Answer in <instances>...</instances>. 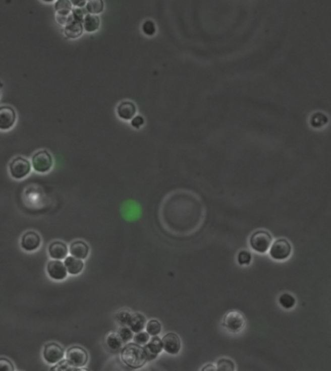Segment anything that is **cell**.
<instances>
[{
	"instance_id": "6da1fadb",
	"label": "cell",
	"mask_w": 331,
	"mask_h": 371,
	"mask_svg": "<svg viewBox=\"0 0 331 371\" xmlns=\"http://www.w3.org/2000/svg\"><path fill=\"white\" fill-rule=\"evenodd\" d=\"M121 359L131 368H140L148 361L144 348L136 343H128L121 349Z\"/></svg>"
},
{
	"instance_id": "7a4b0ae2",
	"label": "cell",
	"mask_w": 331,
	"mask_h": 371,
	"mask_svg": "<svg viewBox=\"0 0 331 371\" xmlns=\"http://www.w3.org/2000/svg\"><path fill=\"white\" fill-rule=\"evenodd\" d=\"M223 325L230 333L238 334L245 328L246 319L240 311L230 310L225 315Z\"/></svg>"
},
{
	"instance_id": "3957f363",
	"label": "cell",
	"mask_w": 331,
	"mask_h": 371,
	"mask_svg": "<svg viewBox=\"0 0 331 371\" xmlns=\"http://www.w3.org/2000/svg\"><path fill=\"white\" fill-rule=\"evenodd\" d=\"M269 254L274 260H286L292 254V245L290 241L286 238L276 239L273 243H271L269 248Z\"/></svg>"
},
{
	"instance_id": "277c9868",
	"label": "cell",
	"mask_w": 331,
	"mask_h": 371,
	"mask_svg": "<svg viewBox=\"0 0 331 371\" xmlns=\"http://www.w3.org/2000/svg\"><path fill=\"white\" fill-rule=\"evenodd\" d=\"M66 360L75 368L83 367L89 360L88 352L80 346L70 347L66 352Z\"/></svg>"
},
{
	"instance_id": "5b68a950",
	"label": "cell",
	"mask_w": 331,
	"mask_h": 371,
	"mask_svg": "<svg viewBox=\"0 0 331 371\" xmlns=\"http://www.w3.org/2000/svg\"><path fill=\"white\" fill-rule=\"evenodd\" d=\"M272 243V235L266 231H257L251 235L250 245L257 253H265Z\"/></svg>"
},
{
	"instance_id": "8992f818",
	"label": "cell",
	"mask_w": 331,
	"mask_h": 371,
	"mask_svg": "<svg viewBox=\"0 0 331 371\" xmlns=\"http://www.w3.org/2000/svg\"><path fill=\"white\" fill-rule=\"evenodd\" d=\"M52 158L47 150H40L32 157V167L38 173H46L51 170Z\"/></svg>"
},
{
	"instance_id": "52a82bcc",
	"label": "cell",
	"mask_w": 331,
	"mask_h": 371,
	"mask_svg": "<svg viewBox=\"0 0 331 371\" xmlns=\"http://www.w3.org/2000/svg\"><path fill=\"white\" fill-rule=\"evenodd\" d=\"M31 165L26 160V158L23 157H17L15 158L11 164H10V172L11 175L16 179H21L26 176L30 173Z\"/></svg>"
},
{
	"instance_id": "ba28073f",
	"label": "cell",
	"mask_w": 331,
	"mask_h": 371,
	"mask_svg": "<svg viewBox=\"0 0 331 371\" xmlns=\"http://www.w3.org/2000/svg\"><path fill=\"white\" fill-rule=\"evenodd\" d=\"M64 356V348L56 342L48 343L44 347L43 357H44V359L49 363H51V364L58 363L61 359H63Z\"/></svg>"
},
{
	"instance_id": "9c48e42d",
	"label": "cell",
	"mask_w": 331,
	"mask_h": 371,
	"mask_svg": "<svg viewBox=\"0 0 331 371\" xmlns=\"http://www.w3.org/2000/svg\"><path fill=\"white\" fill-rule=\"evenodd\" d=\"M162 347L166 353L170 355H177L181 350V339L178 334L174 333L166 334L162 339Z\"/></svg>"
},
{
	"instance_id": "30bf717a",
	"label": "cell",
	"mask_w": 331,
	"mask_h": 371,
	"mask_svg": "<svg viewBox=\"0 0 331 371\" xmlns=\"http://www.w3.org/2000/svg\"><path fill=\"white\" fill-rule=\"evenodd\" d=\"M144 348L145 354H146V358L147 360H153L157 358V356L162 352L163 347H162V341L159 337H157L156 335L153 336V338L151 340H149Z\"/></svg>"
},
{
	"instance_id": "8fae6325",
	"label": "cell",
	"mask_w": 331,
	"mask_h": 371,
	"mask_svg": "<svg viewBox=\"0 0 331 371\" xmlns=\"http://www.w3.org/2000/svg\"><path fill=\"white\" fill-rule=\"evenodd\" d=\"M16 121V111L12 107L1 106L0 107V129L8 130Z\"/></svg>"
},
{
	"instance_id": "7c38bea8",
	"label": "cell",
	"mask_w": 331,
	"mask_h": 371,
	"mask_svg": "<svg viewBox=\"0 0 331 371\" xmlns=\"http://www.w3.org/2000/svg\"><path fill=\"white\" fill-rule=\"evenodd\" d=\"M47 272L54 280H63L67 275V270L64 263L60 260L50 261L47 266Z\"/></svg>"
},
{
	"instance_id": "4fadbf2b",
	"label": "cell",
	"mask_w": 331,
	"mask_h": 371,
	"mask_svg": "<svg viewBox=\"0 0 331 371\" xmlns=\"http://www.w3.org/2000/svg\"><path fill=\"white\" fill-rule=\"evenodd\" d=\"M41 243V238L40 235L33 231L27 232L22 237V248H24L26 251H34L40 246Z\"/></svg>"
},
{
	"instance_id": "5bb4252c",
	"label": "cell",
	"mask_w": 331,
	"mask_h": 371,
	"mask_svg": "<svg viewBox=\"0 0 331 371\" xmlns=\"http://www.w3.org/2000/svg\"><path fill=\"white\" fill-rule=\"evenodd\" d=\"M136 106L134 103L130 102V101H124L122 102L119 106H118V109H117V112H118V115L122 118V119H125V120H130L132 119L135 114H136Z\"/></svg>"
},
{
	"instance_id": "9a60e30c",
	"label": "cell",
	"mask_w": 331,
	"mask_h": 371,
	"mask_svg": "<svg viewBox=\"0 0 331 371\" xmlns=\"http://www.w3.org/2000/svg\"><path fill=\"white\" fill-rule=\"evenodd\" d=\"M147 319L141 313H131L128 327L135 334L142 332L146 327Z\"/></svg>"
},
{
	"instance_id": "2e32d148",
	"label": "cell",
	"mask_w": 331,
	"mask_h": 371,
	"mask_svg": "<svg viewBox=\"0 0 331 371\" xmlns=\"http://www.w3.org/2000/svg\"><path fill=\"white\" fill-rule=\"evenodd\" d=\"M69 251L72 256L76 257L78 259H81V260L86 259L89 255V245L82 240H77L73 243H71Z\"/></svg>"
},
{
	"instance_id": "e0dca14e",
	"label": "cell",
	"mask_w": 331,
	"mask_h": 371,
	"mask_svg": "<svg viewBox=\"0 0 331 371\" xmlns=\"http://www.w3.org/2000/svg\"><path fill=\"white\" fill-rule=\"evenodd\" d=\"M49 254L54 260H63L68 254V248L62 241H54L49 246Z\"/></svg>"
},
{
	"instance_id": "ac0fdd59",
	"label": "cell",
	"mask_w": 331,
	"mask_h": 371,
	"mask_svg": "<svg viewBox=\"0 0 331 371\" xmlns=\"http://www.w3.org/2000/svg\"><path fill=\"white\" fill-rule=\"evenodd\" d=\"M83 30L84 28L82 23L72 19L70 20L69 23L64 25V34L66 35V37L71 39L80 37L83 34Z\"/></svg>"
},
{
	"instance_id": "d6986e66",
	"label": "cell",
	"mask_w": 331,
	"mask_h": 371,
	"mask_svg": "<svg viewBox=\"0 0 331 371\" xmlns=\"http://www.w3.org/2000/svg\"><path fill=\"white\" fill-rule=\"evenodd\" d=\"M64 266L67 270V272L72 274V275L79 274L84 269L83 261L81 259H78L74 256H70V257L66 256L65 261H64Z\"/></svg>"
},
{
	"instance_id": "ffe728a7",
	"label": "cell",
	"mask_w": 331,
	"mask_h": 371,
	"mask_svg": "<svg viewBox=\"0 0 331 371\" xmlns=\"http://www.w3.org/2000/svg\"><path fill=\"white\" fill-rule=\"evenodd\" d=\"M83 28L87 31V32H94L96 31L99 26H100V20L96 15H92V14H88L83 23Z\"/></svg>"
},
{
	"instance_id": "44dd1931",
	"label": "cell",
	"mask_w": 331,
	"mask_h": 371,
	"mask_svg": "<svg viewBox=\"0 0 331 371\" xmlns=\"http://www.w3.org/2000/svg\"><path fill=\"white\" fill-rule=\"evenodd\" d=\"M123 340L120 337V335L118 333L113 332L111 334H108L106 337V344L108 348L114 352H118L122 349L123 347Z\"/></svg>"
},
{
	"instance_id": "7402d4cb",
	"label": "cell",
	"mask_w": 331,
	"mask_h": 371,
	"mask_svg": "<svg viewBox=\"0 0 331 371\" xmlns=\"http://www.w3.org/2000/svg\"><path fill=\"white\" fill-rule=\"evenodd\" d=\"M56 14L69 15L72 11V4L69 0H58L54 4Z\"/></svg>"
},
{
	"instance_id": "603a6c76",
	"label": "cell",
	"mask_w": 331,
	"mask_h": 371,
	"mask_svg": "<svg viewBox=\"0 0 331 371\" xmlns=\"http://www.w3.org/2000/svg\"><path fill=\"white\" fill-rule=\"evenodd\" d=\"M86 9L89 14H100L104 10V2L103 0H88Z\"/></svg>"
},
{
	"instance_id": "cb8c5ba5",
	"label": "cell",
	"mask_w": 331,
	"mask_h": 371,
	"mask_svg": "<svg viewBox=\"0 0 331 371\" xmlns=\"http://www.w3.org/2000/svg\"><path fill=\"white\" fill-rule=\"evenodd\" d=\"M278 301H279L281 306L283 308H285V310H292L293 307H294V305L296 303L295 297H293V295L288 294V293L282 294L280 297H279Z\"/></svg>"
},
{
	"instance_id": "d4e9b609",
	"label": "cell",
	"mask_w": 331,
	"mask_h": 371,
	"mask_svg": "<svg viewBox=\"0 0 331 371\" xmlns=\"http://www.w3.org/2000/svg\"><path fill=\"white\" fill-rule=\"evenodd\" d=\"M327 121L328 119L325 114H323L322 112H316L312 115L310 123L314 128H320L327 123Z\"/></svg>"
},
{
	"instance_id": "484cf974",
	"label": "cell",
	"mask_w": 331,
	"mask_h": 371,
	"mask_svg": "<svg viewBox=\"0 0 331 371\" xmlns=\"http://www.w3.org/2000/svg\"><path fill=\"white\" fill-rule=\"evenodd\" d=\"M146 331L150 335L155 336L160 334L161 332V324L155 319H152L148 323H146Z\"/></svg>"
},
{
	"instance_id": "4316f807",
	"label": "cell",
	"mask_w": 331,
	"mask_h": 371,
	"mask_svg": "<svg viewBox=\"0 0 331 371\" xmlns=\"http://www.w3.org/2000/svg\"><path fill=\"white\" fill-rule=\"evenodd\" d=\"M216 370L233 371L235 370V364L232 360L229 359H219L216 363Z\"/></svg>"
},
{
	"instance_id": "83f0119b",
	"label": "cell",
	"mask_w": 331,
	"mask_h": 371,
	"mask_svg": "<svg viewBox=\"0 0 331 371\" xmlns=\"http://www.w3.org/2000/svg\"><path fill=\"white\" fill-rule=\"evenodd\" d=\"M130 316H131V312L129 310H120L116 314V321L118 322L121 326H128Z\"/></svg>"
},
{
	"instance_id": "f1b7e54d",
	"label": "cell",
	"mask_w": 331,
	"mask_h": 371,
	"mask_svg": "<svg viewBox=\"0 0 331 371\" xmlns=\"http://www.w3.org/2000/svg\"><path fill=\"white\" fill-rule=\"evenodd\" d=\"M89 13L87 11L86 8L84 7H76L75 9H72L71 11V19L78 21L80 23H83L85 17L88 15Z\"/></svg>"
},
{
	"instance_id": "f546056e",
	"label": "cell",
	"mask_w": 331,
	"mask_h": 371,
	"mask_svg": "<svg viewBox=\"0 0 331 371\" xmlns=\"http://www.w3.org/2000/svg\"><path fill=\"white\" fill-rule=\"evenodd\" d=\"M237 261L240 266H249L252 262V254L247 250H241L238 253Z\"/></svg>"
},
{
	"instance_id": "4dcf8cb0",
	"label": "cell",
	"mask_w": 331,
	"mask_h": 371,
	"mask_svg": "<svg viewBox=\"0 0 331 371\" xmlns=\"http://www.w3.org/2000/svg\"><path fill=\"white\" fill-rule=\"evenodd\" d=\"M118 334L122 338L123 342H128L133 338V332L128 328V326H122L120 330L118 331Z\"/></svg>"
},
{
	"instance_id": "1f68e13d",
	"label": "cell",
	"mask_w": 331,
	"mask_h": 371,
	"mask_svg": "<svg viewBox=\"0 0 331 371\" xmlns=\"http://www.w3.org/2000/svg\"><path fill=\"white\" fill-rule=\"evenodd\" d=\"M133 339H134V342L136 344L144 345V344H146L150 340V334H148V333L139 332V333H137V334L133 337Z\"/></svg>"
},
{
	"instance_id": "d6a6232c",
	"label": "cell",
	"mask_w": 331,
	"mask_h": 371,
	"mask_svg": "<svg viewBox=\"0 0 331 371\" xmlns=\"http://www.w3.org/2000/svg\"><path fill=\"white\" fill-rule=\"evenodd\" d=\"M78 368H75V367H73L72 365H70L69 364V362L65 359V360H60L59 361V363H58V365L57 366H54V367H52L51 368V370H77Z\"/></svg>"
},
{
	"instance_id": "836d02e7",
	"label": "cell",
	"mask_w": 331,
	"mask_h": 371,
	"mask_svg": "<svg viewBox=\"0 0 331 371\" xmlns=\"http://www.w3.org/2000/svg\"><path fill=\"white\" fill-rule=\"evenodd\" d=\"M143 31H144L145 34H147L149 36L154 35V33H155V25L153 24V22H152V21L145 22L144 25H143Z\"/></svg>"
},
{
	"instance_id": "e575fe53",
	"label": "cell",
	"mask_w": 331,
	"mask_h": 371,
	"mask_svg": "<svg viewBox=\"0 0 331 371\" xmlns=\"http://www.w3.org/2000/svg\"><path fill=\"white\" fill-rule=\"evenodd\" d=\"M14 370H15V367H14L12 361L5 358H0V371Z\"/></svg>"
},
{
	"instance_id": "d590c367",
	"label": "cell",
	"mask_w": 331,
	"mask_h": 371,
	"mask_svg": "<svg viewBox=\"0 0 331 371\" xmlns=\"http://www.w3.org/2000/svg\"><path fill=\"white\" fill-rule=\"evenodd\" d=\"M144 123H145V120H144V118H143L142 116H140V115H138V116H134V117L132 118V120H131V125H132L134 128H137V129L141 128V127L144 125Z\"/></svg>"
},
{
	"instance_id": "8d00e7d4",
	"label": "cell",
	"mask_w": 331,
	"mask_h": 371,
	"mask_svg": "<svg viewBox=\"0 0 331 371\" xmlns=\"http://www.w3.org/2000/svg\"><path fill=\"white\" fill-rule=\"evenodd\" d=\"M72 5L75 7H84L87 4L88 0H69Z\"/></svg>"
},
{
	"instance_id": "74e56055",
	"label": "cell",
	"mask_w": 331,
	"mask_h": 371,
	"mask_svg": "<svg viewBox=\"0 0 331 371\" xmlns=\"http://www.w3.org/2000/svg\"><path fill=\"white\" fill-rule=\"evenodd\" d=\"M202 370H216V367L214 364H207V366L203 367Z\"/></svg>"
},
{
	"instance_id": "f35d334b",
	"label": "cell",
	"mask_w": 331,
	"mask_h": 371,
	"mask_svg": "<svg viewBox=\"0 0 331 371\" xmlns=\"http://www.w3.org/2000/svg\"><path fill=\"white\" fill-rule=\"evenodd\" d=\"M42 1H44V2H52L54 0H42Z\"/></svg>"
}]
</instances>
